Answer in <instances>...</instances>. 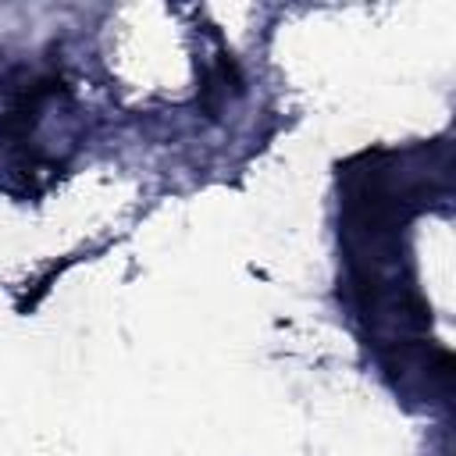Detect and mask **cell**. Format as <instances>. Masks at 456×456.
I'll list each match as a JSON object with an SVG mask.
<instances>
[]
</instances>
